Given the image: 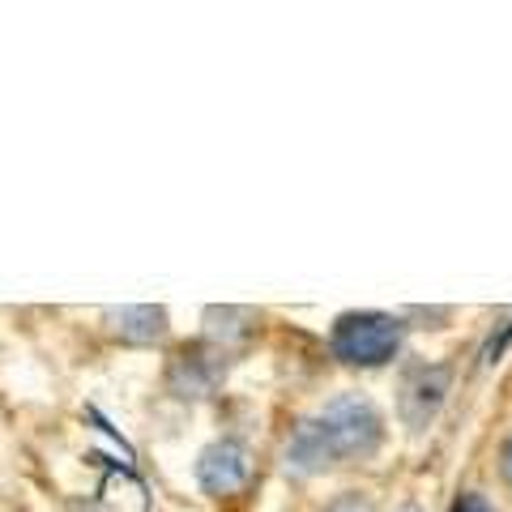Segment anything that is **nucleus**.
Returning <instances> with one entry per match:
<instances>
[{"label":"nucleus","instance_id":"7","mask_svg":"<svg viewBox=\"0 0 512 512\" xmlns=\"http://www.w3.org/2000/svg\"><path fill=\"white\" fill-rule=\"evenodd\" d=\"M256 329V312L252 308H210L205 312V342H214L227 350L231 342L248 338Z\"/></svg>","mask_w":512,"mask_h":512},{"label":"nucleus","instance_id":"9","mask_svg":"<svg viewBox=\"0 0 512 512\" xmlns=\"http://www.w3.org/2000/svg\"><path fill=\"white\" fill-rule=\"evenodd\" d=\"M453 512H491V504L483 500V495H474V491H470V495H461V500L453 504Z\"/></svg>","mask_w":512,"mask_h":512},{"label":"nucleus","instance_id":"2","mask_svg":"<svg viewBox=\"0 0 512 512\" xmlns=\"http://www.w3.org/2000/svg\"><path fill=\"white\" fill-rule=\"evenodd\" d=\"M329 346L342 363L380 367L397 355V346H402V320H393L384 312H350L333 325Z\"/></svg>","mask_w":512,"mask_h":512},{"label":"nucleus","instance_id":"1","mask_svg":"<svg viewBox=\"0 0 512 512\" xmlns=\"http://www.w3.org/2000/svg\"><path fill=\"white\" fill-rule=\"evenodd\" d=\"M380 436H384V419L367 397H333L286 444V470L308 478V474L342 466V461L372 457Z\"/></svg>","mask_w":512,"mask_h":512},{"label":"nucleus","instance_id":"10","mask_svg":"<svg viewBox=\"0 0 512 512\" xmlns=\"http://www.w3.org/2000/svg\"><path fill=\"white\" fill-rule=\"evenodd\" d=\"M504 474H508V483H512V440L504 444Z\"/></svg>","mask_w":512,"mask_h":512},{"label":"nucleus","instance_id":"4","mask_svg":"<svg viewBox=\"0 0 512 512\" xmlns=\"http://www.w3.org/2000/svg\"><path fill=\"white\" fill-rule=\"evenodd\" d=\"M248 478H252V453L239 440H218L197 461V483L214 500H227V495L244 491Z\"/></svg>","mask_w":512,"mask_h":512},{"label":"nucleus","instance_id":"8","mask_svg":"<svg viewBox=\"0 0 512 512\" xmlns=\"http://www.w3.org/2000/svg\"><path fill=\"white\" fill-rule=\"evenodd\" d=\"M325 512H372V504H367L363 495H342V500H333Z\"/></svg>","mask_w":512,"mask_h":512},{"label":"nucleus","instance_id":"11","mask_svg":"<svg viewBox=\"0 0 512 512\" xmlns=\"http://www.w3.org/2000/svg\"><path fill=\"white\" fill-rule=\"evenodd\" d=\"M77 512H111V508H103V504H82Z\"/></svg>","mask_w":512,"mask_h":512},{"label":"nucleus","instance_id":"6","mask_svg":"<svg viewBox=\"0 0 512 512\" xmlns=\"http://www.w3.org/2000/svg\"><path fill=\"white\" fill-rule=\"evenodd\" d=\"M103 325L111 338H120L128 346H154L163 342L171 325H167V312L154 308V303H128V308H107L103 312Z\"/></svg>","mask_w":512,"mask_h":512},{"label":"nucleus","instance_id":"5","mask_svg":"<svg viewBox=\"0 0 512 512\" xmlns=\"http://www.w3.org/2000/svg\"><path fill=\"white\" fill-rule=\"evenodd\" d=\"M448 380H453L448 363H431V367H414V372H406V380H402V397H397V410H402L406 427L423 431L431 419H436V410L444 406Z\"/></svg>","mask_w":512,"mask_h":512},{"label":"nucleus","instance_id":"3","mask_svg":"<svg viewBox=\"0 0 512 512\" xmlns=\"http://www.w3.org/2000/svg\"><path fill=\"white\" fill-rule=\"evenodd\" d=\"M227 376V350L214 342H192L167 367V384L180 397H210Z\"/></svg>","mask_w":512,"mask_h":512}]
</instances>
